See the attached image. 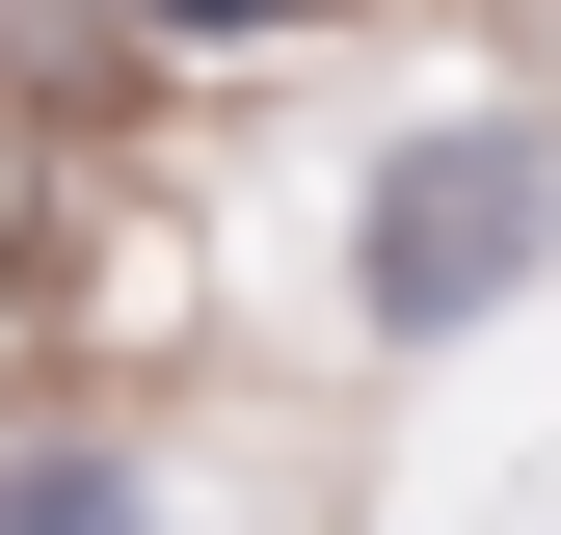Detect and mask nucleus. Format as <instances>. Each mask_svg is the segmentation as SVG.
Here are the masks:
<instances>
[{
	"label": "nucleus",
	"instance_id": "nucleus-1",
	"mask_svg": "<svg viewBox=\"0 0 561 535\" xmlns=\"http://www.w3.org/2000/svg\"><path fill=\"white\" fill-rule=\"evenodd\" d=\"M535 241H561V161H535V134H428V161L375 187V241H347V295H375L401 349H428V321H481Z\"/></svg>",
	"mask_w": 561,
	"mask_h": 535
},
{
	"label": "nucleus",
	"instance_id": "nucleus-3",
	"mask_svg": "<svg viewBox=\"0 0 561 535\" xmlns=\"http://www.w3.org/2000/svg\"><path fill=\"white\" fill-rule=\"evenodd\" d=\"M187 27H295V0H187Z\"/></svg>",
	"mask_w": 561,
	"mask_h": 535
},
{
	"label": "nucleus",
	"instance_id": "nucleus-2",
	"mask_svg": "<svg viewBox=\"0 0 561 535\" xmlns=\"http://www.w3.org/2000/svg\"><path fill=\"white\" fill-rule=\"evenodd\" d=\"M0 535H134V455H107V429H54V455H0Z\"/></svg>",
	"mask_w": 561,
	"mask_h": 535
}]
</instances>
